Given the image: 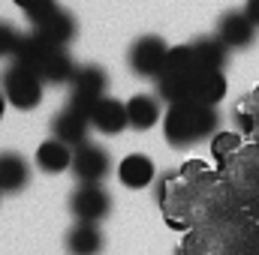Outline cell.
Returning a JSON list of instances; mask_svg holds the SVG:
<instances>
[{
  "label": "cell",
  "mask_w": 259,
  "mask_h": 255,
  "mask_svg": "<svg viewBox=\"0 0 259 255\" xmlns=\"http://www.w3.org/2000/svg\"><path fill=\"white\" fill-rule=\"evenodd\" d=\"M157 96L172 102L217 105L226 96V78L220 69H208L196 60L193 45H178L169 51L163 72L157 75Z\"/></svg>",
  "instance_id": "cell-1"
},
{
  "label": "cell",
  "mask_w": 259,
  "mask_h": 255,
  "mask_svg": "<svg viewBox=\"0 0 259 255\" xmlns=\"http://www.w3.org/2000/svg\"><path fill=\"white\" fill-rule=\"evenodd\" d=\"M220 126L217 105L202 102H172L163 114V135L172 147H193L202 138L214 135Z\"/></svg>",
  "instance_id": "cell-2"
},
{
  "label": "cell",
  "mask_w": 259,
  "mask_h": 255,
  "mask_svg": "<svg viewBox=\"0 0 259 255\" xmlns=\"http://www.w3.org/2000/svg\"><path fill=\"white\" fill-rule=\"evenodd\" d=\"M12 60L36 69L46 84H69L72 75H75V63H72V57L66 54L64 45L49 42V39L39 36L36 30H33V33H21V42H18V48H15V54H12Z\"/></svg>",
  "instance_id": "cell-3"
},
{
  "label": "cell",
  "mask_w": 259,
  "mask_h": 255,
  "mask_svg": "<svg viewBox=\"0 0 259 255\" xmlns=\"http://www.w3.org/2000/svg\"><path fill=\"white\" fill-rule=\"evenodd\" d=\"M3 93H6V99H9L12 108L30 111V108H36V105L42 102L46 81L39 78L36 69L18 63V60H12L9 69H6V75H3Z\"/></svg>",
  "instance_id": "cell-4"
},
{
  "label": "cell",
  "mask_w": 259,
  "mask_h": 255,
  "mask_svg": "<svg viewBox=\"0 0 259 255\" xmlns=\"http://www.w3.org/2000/svg\"><path fill=\"white\" fill-rule=\"evenodd\" d=\"M106 87H109V72L97 63H84L75 66V75L69 81V105L81 108L91 114V108L106 96Z\"/></svg>",
  "instance_id": "cell-5"
},
{
  "label": "cell",
  "mask_w": 259,
  "mask_h": 255,
  "mask_svg": "<svg viewBox=\"0 0 259 255\" xmlns=\"http://www.w3.org/2000/svg\"><path fill=\"white\" fill-rule=\"evenodd\" d=\"M169 45L163 36L157 33H145L139 36L127 51V66L139 75V78H157L166 66V57H169Z\"/></svg>",
  "instance_id": "cell-6"
},
{
  "label": "cell",
  "mask_w": 259,
  "mask_h": 255,
  "mask_svg": "<svg viewBox=\"0 0 259 255\" xmlns=\"http://www.w3.org/2000/svg\"><path fill=\"white\" fill-rule=\"evenodd\" d=\"M27 21L33 24V30L39 36H46L49 42L64 45V48L72 42V36H75V18H72V12L66 6H61V3H49V6L30 12Z\"/></svg>",
  "instance_id": "cell-7"
},
{
  "label": "cell",
  "mask_w": 259,
  "mask_h": 255,
  "mask_svg": "<svg viewBox=\"0 0 259 255\" xmlns=\"http://www.w3.org/2000/svg\"><path fill=\"white\" fill-rule=\"evenodd\" d=\"M69 210L78 222H103L112 213V195L103 183H78L69 195Z\"/></svg>",
  "instance_id": "cell-8"
},
{
  "label": "cell",
  "mask_w": 259,
  "mask_h": 255,
  "mask_svg": "<svg viewBox=\"0 0 259 255\" xmlns=\"http://www.w3.org/2000/svg\"><path fill=\"white\" fill-rule=\"evenodd\" d=\"M109 171H112V156L106 147L94 141L72 147V174L78 177V183H103Z\"/></svg>",
  "instance_id": "cell-9"
},
{
  "label": "cell",
  "mask_w": 259,
  "mask_h": 255,
  "mask_svg": "<svg viewBox=\"0 0 259 255\" xmlns=\"http://www.w3.org/2000/svg\"><path fill=\"white\" fill-rule=\"evenodd\" d=\"M214 36L229 51H244V48H250L256 42V24L244 15V9L241 12H226V15H220Z\"/></svg>",
  "instance_id": "cell-10"
},
{
  "label": "cell",
  "mask_w": 259,
  "mask_h": 255,
  "mask_svg": "<svg viewBox=\"0 0 259 255\" xmlns=\"http://www.w3.org/2000/svg\"><path fill=\"white\" fill-rule=\"evenodd\" d=\"M88 129H91V114L81 111V108H75V105H69V102L55 114V120H52L55 138L66 141L69 147L84 144V141H88Z\"/></svg>",
  "instance_id": "cell-11"
},
{
  "label": "cell",
  "mask_w": 259,
  "mask_h": 255,
  "mask_svg": "<svg viewBox=\"0 0 259 255\" xmlns=\"http://www.w3.org/2000/svg\"><path fill=\"white\" fill-rule=\"evenodd\" d=\"M91 126L103 135H118L121 129L130 126L127 117V102L115 99V96H103L94 108H91Z\"/></svg>",
  "instance_id": "cell-12"
},
{
  "label": "cell",
  "mask_w": 259,
  "mask_h": 255,
  "mask_svg": "<svg viewBox=\"0 0 259 255\" xmlns=\"http://www.w3.org/2000/svg\"><path fill=\"white\" fill-rule=\"evenodd\" d=\"M30 183V162L18 150H0V192L15 195Z\"/></svg>",
  "instance_id": "cell-13"
},
{
  "label": "cell",
  "mask_w": 259,
  "mask_h": 255,
  "mask_svg": "<svg viewBox=\"0 0 259 255\" xmlns=\"http://www.w3.org/2000/svg\"><path fill=\"white\" fill-rule=\"evenodd\" d=\"M103 243H106V237H103L97 222H78L75 219V225L66 231V252L69 255H100Z\"/></svg>",
  "instance_id": "cell-14"
},
{
  "label": "cell",
  "mask_w": 259,
  "mask_h": 255,
  "mask_svg": "<svg viewBox=\"0 0 259 255\" xmlns=\"http://www.w3.org/2000/svg\"><path fill=\"white\" fill-rule=\"evenodd\" d=\"M154 174H157L154 171V162L145 153H130V156L121 159V165H118V177H121V183L127 189H145V186H151L157 180Z\"/></svg>",
  "instance_id": "cell-15"
},
{
  "label": "cell",
  "mask_w": 259,
  "mask_h": 255,
  "mask_svg": "<svg viewBox=\"0 0 259 255\" xmlns=\"http://www.w3.org/2000/svg\"><path fill=\"white\" fill-rule=\"evenodd\" d=\"M36 165L39 171L46 174H61L66 168H72V147L61 141V138H46L39 147H36Z\"/></svg>",
  "instance_id": "cell-16"
},
{
  "label": "cell",
  "mask_w": 259,
  "mask_h": 255,
  "mask_svg": "<svg viewBox=\"0 0 259 255\" xmlns=\"http://www.w3.org/2000/svg\"><path fill=\"white\" fill-rule=\"evenodd\" d=\"M127 117H130V126L136 129V132L154 129V123L160 120V96H154V93H136V96H130Z\"/></svg>",
  "instance_id": "cell-17"
},
{
  "label": "cell",
  "mask_w": 259,
  "mask_h": 255,
  "mask_svg": "<svg viewBox=\"0 0 259 255\" xmlns=\"http://www.w3.org/2000/svg\"><path fill=\"white\" fill-rule=\"evenodd\" d=\"M196 51V60L202 66H208V69H220L223 72V66L229 60V48L217 39V36H199L190 42Z\"/></svg>",
  "instance_id": "cell-18"
},
{
  "label": "cell",
  "mask_w": 259,
  "mask_h": 255,
  "mask_svg": "<svg viewBox=\"0 0 259 255\" xmlns=\"http://www.w3.org/2000/svg\"><path fill=\"white\" fill-rule=\"evenodd\" d=\"M238 147H241L238 132H214V135H211V153H214L217 162H226Z\"/></svg>",
  "instance_id": "cell-19"
},
{
  "label": "cell",
  "mask_w": 259,
  "mask_h": 255,
  "mask_svg": "<svg viewBox=\"0 0 259 255\" xmlns=\"http://www.w3.org/2000/svg\"><path fill=\"white\" fill-rule=\"evenodd\" d=\"M18 42H21V33L12 24L0 21V57H12L15 48H18Z\"/></svg>",
  "instance_id": "cell-20"
},
{
  "label": "cell",
  "mask_w": 259,
  "mask_h": 255,
  "mask_svg": "<svg viewBox=\"0 0 259 255\" xmlns=\"http://www.w3.org/2000/svg\"><path fill=\"white\" fill-rule=\"evenodd\" d=\"M18 9H24V15H30V12H36V9H42V6H49V3H55V0H12Z\"/></svg>",
  "instance_id": "cell-21"
},
{
  "label": "cell",
  "mask_w": 259,
  "mask_h": 255,
  "mask_svg": "<svg viewBox=\"0 0 259 255\" xmlns=\"http://www.w3.org/2000/svg\"><path fill=\"white\" fill-rule=\"evenodd\" d=\"M175 255H205V252H202V249L196 246V237L190 234V237H187V240H184V243H181V246L175 249Z\"/></svg>",
  "instance_id": "cell-22"
},
{
  "label": "cell",
  "mask_w": 259,
  "mask_h": 255,
  "mask_svg": "<svg viewBox=\"0 0 259 255\" xmlns=\"http://www.w3.org/2000/svg\"><path fill=\"white\" fill-rule=\"evenodd\" d=\"M235 123H238L241 132H250V129L256 126V117H253V114H247V111H238V114H235Z\"/></svg>",
  "instance_id": "cell-23"
},
{
  "label": "cell",
  "mask_w": 259,
  "mask_h": 255,
  "mask_svg": "<svg viewBox=\"0 0 259 255\" xmlns=\"http://www.w3.org/2000/svg\"><path fill=\"white\" fill-rule=\"evenodd\" d=\"M244 15L259 27V0H244Z\"/></svg>",
  "instance_id": "cell-24"
},
{
  "label": "cell",
  "mask_w": 259,
  "mask_h": 255,
  "mask_svg": "<svg viewBox=\"0 0 259 255\" xmlns=\"http://www.w3.org/2000/svg\"><path fill=\"white\" fill-rule=\"evenodd\" d=\"M6 102H9V99H6V93H0V117L6 114Z\"/></svg>",
  "instance_id": "cell-25"
}]
</instances>
